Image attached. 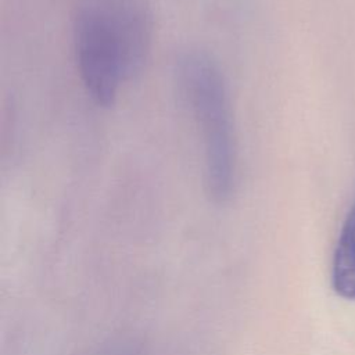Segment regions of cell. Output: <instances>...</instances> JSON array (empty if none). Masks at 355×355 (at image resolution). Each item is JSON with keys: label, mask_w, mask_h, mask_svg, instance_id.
Returning <instances> with one entry per match:
<instances>
[{"label": "cell", "mask_w": 355, "mask_h": 355, "mask_svg": "<svg viewBox=\"0 0 355 355\" xmlns=\"http://www.w3.org/2000/svg\"><path fill=\"white\" fill-rule=\"evenodd\" d=\"M178 79L201 136L205 191L225 204L236 190L237 147L223 75L208 54L189 51L178 62Z\"/></svg>", "instance_id": "1"}, {"label": "cell", "mask_w": 355, "mask_h": 355, "mask_svg": "<svg viewBox=\"0 0 355 355\" xmlns=\"http://www.w3.org/2000/svg\"><path fill=\"white\" fill-rule=\"evenodd\" d=\"M78 69L87 94L100 107H111L128 78L122 46L107 8L85 4L73 22Z\"/></svg>", "instance_id": "2"}, {"label": "cell", "mask_w": 355, "mask_h": 355, "mask_svg": "<svg viewBox=\"0 0 355 355\" xmlns=\"http://www.w3.org/2000/svg\"><path fill=\"white\" fill-rule=\"evenodd\" d=\"M331 282L334 291L355 300V200L344 219L333 257Z\"/></svg>", "instance_id": "3"}]
</instances>
